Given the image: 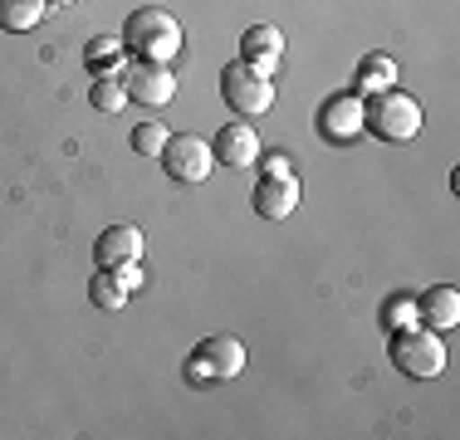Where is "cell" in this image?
Segmentation results:
<instances>
[{
	"mask_svg": "<svg viewBox=\"0 0 460 440\" xmlns=\"http://www.w3.org/2000/svg\"><path fill=\"white\" fill-rule=\"evenodd\" d=\"M221 98H226V108L235 118H260V113H270L275 108V79H270L265 69H255V64H226V74H221Z\"/></svg>",
	"mask_w": 460,
	"mask_h": 440,
	"instance_id": "cell-4",
	"label": "cell"
},
{
	"mask_svg": "<svg viewBox=\"0 0 460 440\" xmlns=\"http://www.w3.org/2000/svg\"><path fill=\"white\" fill-rule=\"evenodd\" d=\"M392 367L411 382H431L446 372V343L421 323L402 328V333H392Z\"/></svg>",
	"mask_w": 460,
	"mask_h": 440,
	"instance_id": "cell-3",
	"label": "cell"
},
{
	"mask_svg": "<svg viewBox=\"0 0 460 440\" xmlns=\"http://www.w3.org/2000/svg\"><path fill=\"white\" fill-rule=\"evenodd\" d=\"M142 230L137 225H108L103 235L93 240V260H98V269H118V264H133L142 260Z\"/></svg>",
	"mask_w": 460,
	"mask_h": 440,
	"instance_id": "cell-9",
	"label": "cell"
},
{
	"mask_svg": "<svg viewBox=\"0 0 460 440\" xmlns=\"http://www.w3.org/2000/svg\"><path fill=\"white\" fill-rule=\"evenodd\" d=\"M40 20H45V0H0V30L10 35H30L40 30Z\"/></svg>",
	"mask_w": 460,
	"mask_h": 440,
	"instance_id": "cell-14",
	"label": "cell"
},
{
	"mask_svg": "<svg viewBox=\"0 0 460 440\" xmlns=\"http://www.w3.org/2000/svg\"><path fill=\"white\" fill-rule=\"evenodd\" d=\"M45 5H79V0H45Z\"/></svg>",
	"mask_w": 460,
	"mask_h": 440,
	"instance_id": "cell-23",
	"label": "cell"
},
{
	"mask_svg": "<svg viewBox=\"0 0 460 440\" xmlns=\"http://www.w3.org/2000/svg\"><path fill=\"white\" fill-rule=\"evenodd\" d=\"M167 137H172V132L162 128V118H152V123H137V128H133V152H137V157H162Z\"/></svg>",
	"mask_w": 460,
	"mask_h": 440,
	"instance_id": "cell-20",
	"label": "cell"
},
{
	"mask_svg": "<svg viewBox=\"0 0 460 440\" xmlns=\"http://www.w3.org/2000/svg\"><path fill=\"white\" fill-rule=\"evenodd\" d=\"M240 59L265 69V74H275V64L284 59V35L275 25H250L245 35H240Z\"/></svg>",
	"mask_w": 460,
	"mask_h": 440,
	"instance_id": "cell-12",
	"label": "cell"
},
{
	"mask_svg": "<svg viewBox=\"0 0 460 440\" xmlns=\"http://www.w3.org/2000/svg\"><path fill=\"white\" fill-rule=\"evenodd\" d=\"M89 304L98 308V313H118V308L128 304V289H123V279H118L113 269H98L93 279H89Z\"/></svg>",
	"mask_w": 460,
	"mask_h": 440,
	"instance_id": "cell-15",
	"label": "cell"
},
{
	"mask_svg": "<svg viewBox=\"0 0 460 440\" xmlns=\"http://www.w3.org/2000/svg\"><path fill=\"white\" fill-rule=\"evenodd\" d=\"M211 167H216V152L196 132H172L167 147H162V172L181 186H201L211 176Z\"/></svg>",
	"mask_w": 460,
	"mask_h": 440,
	"instance_id": "cell-6",
	"label": "cell"
},
{
	"mask_svg": "<svg viewBox=\"0 0 460 440\" xmlns=\"http://www.w3.org/2000/svg\"><path fill=\"white\" fill-rule=\"evenodd\" d=\"M123 49L137 54V64H172L181 54V25L172 10L162 5H142L128 15L123 25Z\"/></svg>",
	"mask_w": 460,
	"mask_h": 440,
	"instance_id": "cell-1",
	"label": "cell"
},
{
	"mask_svg": "<svg viewBox=\"0 0 460 440\" xmlns=\"http://www.w3.org/2000/svg\"><path fill=\"white\" fill-rule=\"evenodd\" d=\"M211 152H216V162H226V167H255V162H260V132H255V123H245V118L226 123L221 132H216Z\"/></svg>",
	"mask_w": 460,
	"mask_h": 440,
	"instance_id": "cell-8",
	"label": "cell"
},
{
	"mask_svg": "<svg viewBox=\"0 0 460 440\" xmlns=\"http://www.w3.org/2000/svg\"><path fill=\"white\" fill-rule=\"evenodd\" d=\"M416 313H421V328H431V333L456 328V323H460V289H451V284H436V289H426L421 299H416Z\"/></svg>",
	"mask_w": 460,
	"mask_h": 440,
	"instance_id": "cell-11",
	"label": "cell"
},
{
	"mask_svg": "<svg viewBox=\"0 0 460 440\" xmlns=\"http://www.w3.org/2000/svg\"><path fill=\"white\" fill-rule=\"evenodd\" d=\"M265 176H294V167L284 162V152H275V157H265Z\"/></svg>",
	"mask_w": 460,
	"mask_h": 440,
	"instance_id": "cell-22",
	"label": "cell"
},
{
	"mask_svg": "<svg viewBox=\"0 0 460 440\" xmlns=\"http://www.w3.org/2000/svg\"><path fill=\"white\" fill-rule=\"evenodd\" d=\"M240 367H245V343L226 333L201 338L196 352L186 357V377L191 382H230V377H240Z\"/></svg>",
	"mask_w": 460,
	"mask_h": 440,
	"instance_id": "cell-5",
	"label": "cell"
},
{
	"mask_svg": "<svg viewBox=\"0 0 460 440\" xmlns=\"http://www.w3.org/2000/svg\"><path fill=\"white\" fill-rule=\"evenodd\" d=\"M123 88H128V103L167 108L177 98V74H172V64H137V69L123 74Z\"/></svg>",
	"mask_w": 460,
	"mask_h": 440,
	"instance_id": "cell-7",
	"label": "cell"
},
{
	"mask_svg": "<svg viewBox=\"0 0 460 440\" xmlns=\"http://www.w3.org/2000/svg\"><path fill=\"white\" fill-rule=\"evenodd\" d=\"M323 132L333 142L358 137V132H363V98H358V93H338L333 103L323 108Z\"/></svg>",
	"mask_w": 460,
	"mask_h": 440,
	"instance_id": "cell-13",
	"label": "cell"
},
{
	"mask_svg": "<svg viewBox=\"0 0 460 440\" xmlns=\"http://www.w3.org/2000/svg\"><path fill=\"white\" fill-rule=\"evenodd\" d=\"M113 274L123 279V289H128V294H137V289H142V264H137V260H133V264H118Z\"/></svg>",
	"mask_w": 460,
	"mask_h": 440,
	"instance_id": "cell-21",
	"label": "cell"
},
{
	"mask_svg": "<svg viewBox=\"0 0 460 440\" xmlns=\"http://www.w3.org/2000/svg\"><path fill=\"white\" fill-rule=\"evenodd\" d=\"M363 132L382 142H411L421 132V103L402 88H382V93L363 98Z\"/></svg>",
	"mask_w": 460,
	"mask_h": 440,
	"instance_id": "cell-2",
	"label": "cell"
},
{
	"mask_svg": "<svg viewBox=\"0 0 460 440\" xmlns=\"http://www.w3.org/2000/svg\"><path fill=\"white\" fill-rule=\"evenodd\" d=\"M89 103L98 108V113H123L128 108V88H123V74H103V79H93L89 88Z\"/></svg>",
	"mask_w": 460,
	"mask_h": 440,
	"instance_id": "cell-18",
	"label": "cell"
},
{
	"mask_svg": "<svg viewBox=\"0 0 460 440\" xmlns=\"http://www.w3.org/2000/svg\"><path fill=\"white\" fill-rule=\"evenodd\" d=\"M84 59H89V69L98 74V79H103V74H128L123 69V40H113V35H98Z\"/></svg>",
	"mask_w": 460,
	"mask_h": 440,
	"instance_id": "cell-17",
	"label": "cell"
},
{
	"mask_svg": "<svg viewBox=\"0 0 460 440\" xmlns=\"http://www.w3.org/2000/svg\"><path fill=\"white\" fill-rule=\"evenodd\" d=\"M358 88H363V93L397 88V59H387V54H367V59L358 64Z\"/></svg>",
	"mask_w": 460,
	"mask_h": 440,
	"instance_id": "cell-16",
	"label": "cell"
},
{
	"mask_svg": "<svg viewBox=\"0 0 460 440\" xmlns=\"http://www.w3.org/2000/svg\"><path fill=\"white\" fill-rule=\"evenodd\" d=\"M416 323H421V313H416L411 294H397V299L382 304V328H387V333H402V328H416Z\"/></svg>",
	"mask_w": 460,
	"mask_h": 440,
	"instance_id": "cell-19",
	"label": "cell"
},
{
	"mask_svg": "<svg viewBox=\"0 0 460 440\" xmlns=\"http://www.w3.org/2000/svg\"><path fill=\"white\" fill-rule=\"evenodd\" d=\"M294 206H299V176H260V186H255L260 220H289Z\"/></svg>",
	"mask_w": 460,
	"mask_h": 440,
	"instance_id": "cell-10",
	"label": "cell"
}]
</instances>
